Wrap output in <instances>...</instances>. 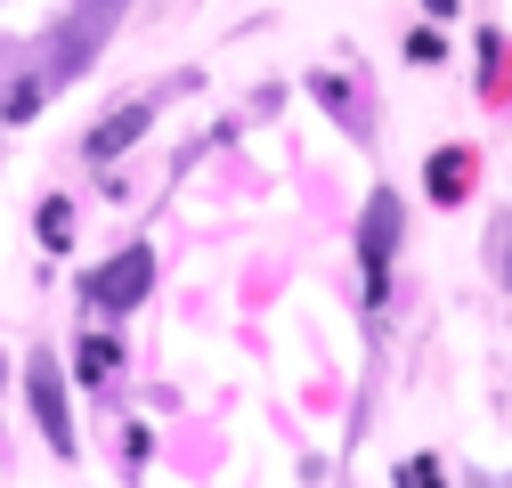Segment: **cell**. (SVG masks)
<instances>
[{
  "instance_id": "6da1fadb",
  "label": "cell",
  "mask_w": 512,
  "mask_h": 488,
  "mask_svg": "<svg viewBox=\"0 0 512 488\" xmlns=\"http://www.w3.org/2000/svg\"><path fill=\"white\" fill-rule=\"evenodd\" d=\"M147 285H155V253H147V244H131V253H114L106 269H90V301H98V310H131V301H147Z\"/></svg>"
},
{
  "instance_id": "7a4b0ae2",
  "label": "cell",
  "mask_w": 512,
  "mask_h": 488,
  "mask_svg": "<svg viewBox=\"0 0 512 488\" xmlns=\"http://www.w3.org/2000/svg\"><path fill=\"white\" fill-rule=\"evenodd\" d=\"M25 391H33V415H41L49 448L66 456V448H74V415H66V391H57V366H49V358H33V366H25Z\"/></svg>"
},
{
  "instance_id": "3957f363",
  "label": "cell",
  "mask_w": 512,
  "mask_h": 488,
  "mask_svg": "<svg viewBox=\"0 0 512 488\" xmlns=\"http://www.w3.org/2000/svg\"><path fill=\"white\" fill-rule=\"evenodd\" d=\"M147 131V106H122L114 122H98V131H90V155H114V147H131Z\"/></svg>"
},
{
  "instance_id": "277c9868",
  "label": "cell",
  "mask_w": 512,
  "mask_h": 488,
  "mask_svg": "<svg viewBox=\"0 0 512 488\" xmlns=\"http://www.w3.org/2000/svg\"><path fill=\"white\" fill-rule=\"evenodd\" d=\"M464 171H472V155H456V147L431 155V196H439V204H456V196H464Z\"/></svg>"
},
{
  "instance_id": "5b68a950",
  "label": "cell",
  "mask_w": 512,
  "mask_h": 488,
  "mask_svg": "<svg viewBox=\"0 0 512 488\" xmlns=\"http://www.w3.org/2000/svg\"><path fill=\"white\" fill-rule=\"evenodd\" d=\"M114 366H122V350H114L106 334H90V342H82V375H90V383H106Z\"/></svg>"
},
{
  "instance_id": "8992f818",
  "label": "cell",
  "mask_w": 512,
  "mask_h": 488,
  "mask_svg": "<svg viewBox=\"0 0 512 488\" xmlns=\"http://www.w3.org/2000/svg\"><path fill=\"white\" fill-rule=\"evenodd\" d=\"M66 236H74V212L49 196V204H41V244H49V253H66Z\"/></svg>"
}]
</instances>
